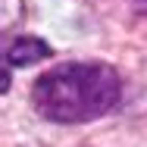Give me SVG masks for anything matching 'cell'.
<instances>
[{"label":"cell","mask_w":147,"mask_h":147,"mask_svg":"<svg viewBox=\"0 0 147 147\" xmlns=\"http://www.w3.org/2000/svg\"><path fill=\"white\" fill-rule=\"evenodd\" d=\"M135 6H138L141 13H147V0H135Z\"/></svg>","instance_id":"3"},{"label":"cell","mask_w":147,"mask_h":147,"mask_svg":"<svg viewBox=\"0 0 147 147\" xmlns=\"http://www.w3.org/2000/svg\"><path fill=\"white\" fill-rule=\"evenodd\" d=\"M44 57H50V47L44 41H38V38L22 34V38H16V41L6 44V72L13 66H28V63H38Z\"/></svg>","instance_id":"2"},{"label":"cell","mask_w":147,"mask_h":147,"mask_svg":"<svg viewBox=\"0 0 147 147\" xmlns=\"http://www.w3.org/2000/svg\"><path fill=\"white\" fill-rule=\"evenodd\" d=\"M119 75L107 63H66L31 85L34 110L50 122H91L119 103Z\"/></svg>","instance_id":"1"}]
</instances>
